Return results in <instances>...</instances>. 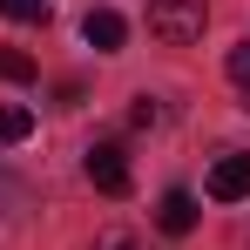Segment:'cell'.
<instances>
[{
	"instance_id": "1",
	"label": "cell",
	"mask_w": 250,
	"mask_h": 250,
	"mask_svg": "<svg viewBox=\"0 0 250 250\" xmlns=\"http://www.w3.org/2000/svg\"><path fill=\"white\" fill-rule=\"evenodd\" d=\"M209 21V0H149V27L163 41H196Z\"/></svg>"
},
{
	"instance_id": "2",
	"label": "cell",
	"mask_w": 250,
	"mask_h": 250,
	"mask_svg": "<svg viewBox=\"0 0 250 250\" xmlns=\"http://www.w3.org/2000/svg\"><path fill=\"white\" fill-rule=\"evenodd\" d=\"M82 169H88V183L102 189V196H128V156L115 149V142H95L82 156Z\"/></svg>"
},
{
	"instance_id": "3",
	"label": "cell",
	"mask_w": 250,
	"mask_h": 250,
	"mask_svg": "<svg viewBox=\"0 0 250 250\" xmlns=\"http://www.w3.org/2000/svg\"><path fill=\"white\" fill-rule=\"evenodd\" d=\"M216 203H244L250 196V149H230V156H216V169H209V183H203Z\"/></svg>"
},
{
	"instance_id": "4",
	"label": "cell",
	"mask_w": 250,
	"mask_h": 250,
	"mask_svg": "<svg viewBox=\"0 0 250 250\" xmlns=\"http://www.w3.org/2000/svg\"><path fill=\"white\" fill-rule=\"evenodd\" d=\"M82 41L95 47V54H115V47L128 41V21L115 14V7H88V21H82Z\"/></svg>"
},
{
	"instance_id": "5",
	"label": "cell",
	"mask_w": 250,
	"mask_h": 250,
	"mask_svg": "<svg viewBox=\"0 0 250 250\" xmlns=\"http://www.w3.org/2000/svg\"><path fill=\"white\" fill-rule=\"evenodd\" d=\"M156 230H163V237H189V230H196V196H189V189H163Z\"/></svg>"
},
{
	"instance_id": "6",
	"label": "cell",
	"mask_w": 250,
	"mask_h": 250,
	"mask_svg": "<svg viewBox=\"0 0 250 250\" xmlns=\"http://www.w3.org/2000/svg\"><path fill=\"white\" fill-rule=\"evenodd\" d=\"M27 135H34V108L0 102V142H27Z\"/></svg>"
},
{
	"instance_id": "7",
	"label": "cell",
	"mask_w": 250,
	"mask_h": 250,
	"mask_svg": "<svg viewBox=\"0 0 250 250\" xmlns=\"http://www.w3.org/2000/svg\"><path fill=\"white\" fill-rule=\"evenodd\" d=\"M0 82H34V54H21V47H0Z\"/></svg>"
},
{
	"instance_id": "8",
	"label": "cell",
	"mask_w": 250,
	"mask_h": 250,
	"mask_svg": "<svg viewBox=\"0 0 250 250\" xmlns=\"http://www.w3.org/2000/svg\"><path fill=\"white\" fill-rule=\"evenodd\" d=\"M7 21H47V0H0Z\"/></svg>"
},
{
	"instance_id": "9",
	"label": "cell",
	"mask_w": 250,
	"mask_h": 250,
	"mask_svg": "<svg viewBox=\"0 0 250 250\" xmlns=\"http://www.w3.org/2000/svg\"><path fill=\"white\" fill-rule=\"evenodd\" d=\"M128 122H135V128H156V122H163V108H156L149 95H135V108H128Z\"/></svg>"
},
{
	"instance_id": "10",
	"label": "cell",
	"mask_w": 250,
	"mask_h": 250,
	"mask_svg": "<svg viewBox=\"0 0 250 250\" xmlns=\"http://www.w3.org/2000/svg\"><path fill=\"white\" fill-rule=\"evenodd\" d=\"M230 82L250 88V41H244V47H230Z\"/></svg>"
},
{
	"instance_id": "11",
	"label": "cell",
	"mask_w": 250,
	"mask_h": 250,
	"mask_svg": "<svg viewBox=\"0 0 250 250\" xmlns=\"http://www.w3.org/2000/svg\"><path fill=\"white\" fill-rule=\"evenodd\" d=\"M95 250H142V244H135V237H122V230H108V237H102Z\"/></svg>"
},
{
	"instance_id": "12",
	"label": "cell",
	"mask_w": 250,
	"mask_h": 250,
	"mask_svg": "<svg viewBox=\"0 0 250 250\" xmlns=\"http://www.w3.org/2000/svg\"><path fill=\"white\" fill-rule=\"evenodd\" d=\"M244 108H250V88H244Z\"/></svg>"
}]
</instances>
